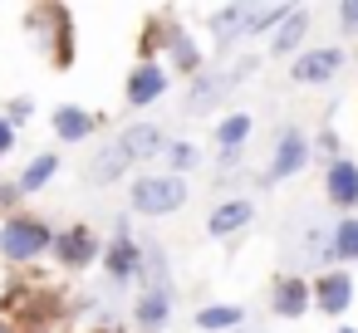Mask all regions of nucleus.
<instances>
[{
	"instance_id": "1a4fd4ad",
	"label": "nucleus",
	"mask_w": 358,
	"mask_h": 333,
	"mask_svg": "<svg viewBox=\"0 0 358 333\" xmlns=\"http://www.w3.org/2000/svg\"><path fill=\"white\" fill-rule=\"evenodd\" d=\"M64 269H89L94 260H99V235L89 230V225H69V230H59L55 235V250H50Z\"/></svg>"
},
{
	"instance_id": "20e7f679",
	"label": "nucleus",
	"mask_w": 358,
	"mask_h": 333,
	"mask_svg": "<svg viewBox=\"0 0 358 333\" xmlns=\"http://www.w3.org/2000/svg\"><path fill=\"white\" fill-rule=\"evenodd\" d=\"M338 69H343V50H338V45H314V50H304V54L294 59L289 79H294L299 89H324V84L338 79Z\"/></svg>"
},
{
	"instance_id": "aec40b11",
	"label": "nucleus",
	"mask_w": 358,
	"mask_h": 333,
	"mask_svg": "<svg viewBox=\"0 0 358 333\" xmlns=\"http://www.w3.org/2000/svg\"><path fill=\"white\" fill-rule=\"evenodd\" d=\"M55 172H59V152H40V157L15 177V191H20V196H35V191H45V186L55 182Z\"/></svg>"
},
{
	"instance_id": "6ab92c4d",
	"label": "nucleus",
	"mask_w": 358,
	"mask_h": 333,
	"mask_svg": "<svg viewBox=\"0 0 358 333\" xmlns=\"http://www.w3.org/2000/svg\"><path fill=\"white\" fill-rule=\"evenodd\" d=\"M245 10H250V6L231 0V6H221V10L211 15V35H216V45H221V50L241 45V35H245Z\"/></svg>"
},
{
	"instance_id": "7c9ffc66",
	"label": "nucleus",
	"mask_w": 358,
	"mask_h": 333,
	"mask_svg": "<svg viewBox=\"0 0 358 333\" xmlns=\"http://www.w3.org/2000/svg\"><path fill=\"white\" fill-rule=\"evenodd\" d=\"M0 333H20V328H15V323H10V318H0Z\"/></svg>"
},
{
	"instance_id": "7ed1b4c3",
	"label": "nucleus",
	"mask_w": 358,
	"mask_h": 333,
	"mask_svg": "<svg viewBox=\"0 0 358 333\" xmlns=\"http://www.w3.org/2000/svg\"><path fill=\"white\" fill-rule=\"evenodd\" d=\"M30 25L45 30V35H35V40L50 45V59H55V64H69V59H74V25H69V10H64V6H40V10H30Z\"/></svg>"
},
{
	"instance_id": "f3484780",
	"label": "nucleus",
	"mask_w": 358,
	"mask_h": 333,
	"mask_svg": "<svg viewBox=\"0 0 358 333\" xmlns=\"http://www.w3.org/2000/svg\"><path fill=\"white\" fill-rule=\"evenodd\" d=\"M304 40H309V10H289V20L270 35V54H304Z\"/></svg>"
},
{
	"instance_id": "f8f14e48",
	"label": "nucleus",
	"mask_w": 358,
	"mask_h": 333,
	"mask_svg": "<svg viewBox=\"0 0 358 333\" xmlns=\"http://www.w3.org/2000/svg\"><path fill=\"white\" fill-rule=\"evenodd\" d=\"M50 128H55V138H59V142L79 147V142H89V138H94L99 113H89V108H79V103H59V108L50 113Z\"/></svg>"
},
{
	"instance_id": "f257e3e1",
	"label": "nucleus",
	"mask_w": 358,
	"mask_h": 333,
	"mask_svg": "<svg viewBox=\"0 0 358 333\" xmlns=\"http://www.w3.org/2000/svg\"><path fill=\"white\" fill-rule=\"evenodd\" d=\"M50 250H55V230H50L40 216L15 211V216L0 221V255H6L10 265H30V260H40V255H50Z\"/></svg>"
},
{
	"instance_id": "393cba45",
	"label": "nucleus",
	"mask_w": 358,
	"mask_h": 333,
	"mask_svg": "<svg viewBox=\"0 0 358 333\" xmlns=\"http://www.w3.org/2000/svg\"><path fill=\"white\" fill-rule=\"evenodd\" d=\"M162 157H167V172H172V177H187L192 167H201V147H196V142H167Z\"/></svg>"
},
{
	"instance_id": "423d86ee",
	"label": "nucleus",
	"mask_w": 358,
	"mask_h": 333,
	"mask_svg": "<svg viewBox=\"0 0 358 333\" xmlns=\"http://www.w3.org/2000/svg\"><path fill=\"white\" fill-rule=\"evenodd\" d=\"M103 269H108L113 284H128V279L143 274V245L133 240V230H128L123 221H118V230H113V240H108V250H103Z\"/></svg>"
},
{
	"instance_id": "412c9836",
	"label": "nucleus",
	"mask_w": 358,
	"mask_h": 333,
	"mask_svg": "<svg viewBox=\"0 0 358 333\" xmlns=\"http://www.w3.org/2000/svg\"><path fill=\"white\" fill-rule=\"evenodd\" d=\"M241 323H245V309H236V304H206V309H196V328L201 333H231Z\"/></svg>"
},
{
	"instance_id": "c85d7f7f",
	"label": "nucleus",
	"mask_w": 358,
	"mask_h": 333,
	"mask_svg": "<svg viewBox=\"0 0 358 333\" xmlns=\"http://www.w3.org/2000/svg\"><path fill=\"white\" fill-rule=\"evenodd\" d=\"M20 201V191H15V182H0V211H10Z\"/></svg>"
},
{
	"instance_id": "9d476101",
	"label": "nucleus",
	"mask_w": 358,
	"mask_h": 333,
	"mask_svg": "<svg viewBox=\"0 0 358 333\" xmlns=\"http://www.w3.org/2000/svg\"><path fill=\"white\" fill-rule=\"evenodd\" d=\"M324 196H329L334 211L353 216V206H358V162H353V157H334V162H329V172H324Z\"/></svg>"
},
{
	"instance_id": "9b49d317",
	"label": "nucleus",
	"mask_w": 358,
	"mask_h": 333,
	"mask_svg": "<svg viewBox=\"0 0 358 333\" xmlns=\"http://www.w3.org/2000/svg\"><path fill=\"white\" fill-rule=\"evenodd\" d=\"M270 309H275L280 318H304V313L314 309L309 279H304V274H280V279L270 284Z\"/></svg>"
},
{
	"instance_id": "cd10ccee",
	"label": "nucleus",
	"mask_w": 358,
	"mask_h": 333,
	"mask_svg": "<svg viewBox=\"0 0 358 333\" xmlns=\"http://www.w3.org/2000/svg\"><path fill=\"white\" fill-rule=\"evenodd\" d=\"M10 152H15V128L6 123V113H0V162H6Z\"/></svg>"
},
{
	"instance_id": "6e6552de",
	"label": "nucleus",
	"mask_w": 358,
	"mask_h": 333,
	"mask_svg": "<svg viewBox=\"0 0 358 333\" xmlns=\"http://www.w3.org/2000/svg\"><path fill=\"white\" fill-rule=\"evenodd\" d=\"M309 294H314V309H319V313L343 318V313L353 309V274H348V269H324V274L309 284Z\"/></svg>"
},
{
	"instance_id": "0eeeda50",
	"label": "nucleus",
	"mask_w": 358,
	"mask_h": 333,
	"mask_svg": "<svg viewBox=\"0 0 358 333\" xmlns=\"http://www.w3.org/2000/svg\"><path fill=\"white\" fill-rule=\"evenodd\" d=\"M172 89V74L157 64V59H143L133 74H128V84H123V98H128V108H152L162 94Z\"/></svg>"
},
{
	"instance_id": "b1692460",
	"label": "nucleus",
	"mask_w": 358,
	"mask_h": 333,
	"mask_svg": "<svg viewBox=\"0 0 358 333\" xmlns=\"http://www.w3.org/2000/svg\"><path fill=\"white\" fill-rule=\"evenodd\" d=\"M334 260L338 265L358 260V216H338L334 221Z\"/></svg>"
},
{
	"instance_id": "2eb2a0df",
	"label": "nucleus",
	"mask_w": 358,
	"mask_h": 333,
	"mask_svg": "<svg viewBox=\"0 0 358 333\" xmlns=\"http://www.w3.org/2000/svg\"><path fill=\"white\" fill-rule=\"evenodd\" d=\"M157 45H167V54H172V64H177L182 74H192V79L201 74V50H196V45H192V35H187V30H177L172 20H162V25H157Z\"/></svg>"
},
{
	"instance_id": "2f4dec72",
	"label": "nucleus",
	"mask_w": 358,
	"mask_h": 333,
	"mask_svg": "<svg viewBox=\"0 0 358 333\" xmlns=\"http://www.w3.org/2000/svg\"><path fill=\"white\" fill-rule=\"evenodd\" d=\"M334 333H358V328H348V323H343V328H334Z\"/></svg>"
},
{
	"instance_id": "f03ea898",
	"label": "nucleus",
	"mask_w": 358,
	"mask_h": 333,
	"mask_svg": "<svg viewBox=\"0 0 358 333\" xmlns=\"http://www.w3.org/2000/svg\"><path fill=\"white\" fill-rule=\"evenodd\" d=\"M187 177H172V172H148V177H138L133 182V191H128V206L138 211V216H172V211H182L187 206Z\"/></svg>"
},
{
	"instance_id": "ddd939ff",
	"label": "nucleus",
	"mask_w": 358,
	"mask_h": 333,
	"mask_svg": "<svg viewBox=\"0 0 358 333\" xmlns=\"http://www.w3.org/2000/svg\"><path fill=\"white\" fill-rule=\"evenodd\" d=\"M250 221H255V206H250L245 196H226V201L206 216V235H211V240H231V235H241Z\"/></svg>"
},
{
	"instance_id": "5701e85b",
	"label": "nucleus",
	"mask_w": 358,
	"mask_h": 333,
	"mask_svg": "<svg viewBox=\"0 0 358 333\" xmlns=\"http://www.w3.org/2000/svg\"><path fill=\"white\" fill-rule=\"evenodd\" d=\"M289 10H294V6H250V10H245V35H241V40L265 35V30H280V25L289 20Z\"/></svg>"
},
{
	"instance_id": "4468645a",
	"label": "nucleus",
	"mask_w": 358,
	"mask_h": 333,
	"mask_svg": "<svg viewBox=\"0 0 358 333\" xmlns=\"http://www.w3.org/2000/svg\"><path fill=\"white\" fill-rule=\"evenodd\" d=\"M128 167H133V152L123 147V138H113V142H103V147L94 152V162H89V182H94V186H113Z\"/></svg>"
},
{
	"instance_id": "39448f33",
	"label": "nucleus",
	"mask_w": 358,
	"mask_h": 333,
	"mask_svg": "<svg viewBox=\"0 0 358 333\" xmlns=\"http://www.w3.org/2000/svg\"><path fill=\"white\" fill-rule=\"evenodd\" d=\"M314 162V142L299 133V128H285L275 152H270V167H265V182H289L294 172H304Z\"/></svg>"
},
{
	"instance_id": "c756f323",
	"label": "nucleus",
	"mask_w": 358,
	"mask_h": 333,
	"mask_svg": "<svg viewBox=\"0 0 358 333\" xmlns=\"http://www.w3.org/2000/svg\"><path fill=\"white\" fill-rule=\"evenodd\" d=\"M319 147H324V157L334 162V152H338V138H334V133H319Z\"/></svg>"
},
{
	"instance_id": "a878e982",
	"label": "nucleus",
	"mask_w": 358,
	"mask_h": 333,
	"mask_svg": "<svg viewBox=\"0 0 358 333\" xmlns=\"http://www.w3.org/2000/svg\"><path fill=\"white\" fill-rule=\"evenodd\" d=\"M0 113H6V123H10V128H20V123H30V113H35V98H10V103L0 108Z\"/></svg>"
},
{
	"instance_id": "bb28decb",
	"label": "nucleus",
	"mask_w": 358,
	"mask_h": 333,
	"mask_svg": "<svg viewBox=\"0 0 358 333\" xmlns=\"http://www.w3.org/2000/svg\"><path fill=\"white\" fill-rule=\"evenodd\" d=\"M338 25L343 35H358V0H338Z\"/></svg>"
},
{
	"instance_id": "dca6fc26",
	"label": "nucleus",
	"mask_w": 358,
	"mask_h": 333,
	"mask_svg": "<svg viewBox=\"0 0 358 333\" xmlns=\"http://www.w3.org/2000/svg\"><path fill=\"white\" fill-rule=\"evenodd\" d=\"M118 138H123V147L133 152V162H152V157L167 152V133H162L157 123H133V128H123Z\"/></svg>"
},
{
	"instance_id": "a211bd4d",
	"label": "nucleus",
	"mask_w": 358,
	"mask_h": 333,
	"mask_svg": "<svg viewBox=\"0 0 358 333\" xmlns=\"http://www.w3.org/2000/svg\"><path fill=\"white\" fill-rule=\"evenodd\" d=\"M133 318H138V328H148V333H152V328H167V323H172V289H143Z\"/></svg>"
},
{
	"instance_id": "4be33fe9",
	"label": "nucleus",
	"mask_w": 358,
	"mask_h": 333,
	"mask_svg": "<svg viewBox=\"0 0 358 333\" xmlns=\"http://www.w3.org/2000/svg\"><path fill=\"white\" fill-rule=\"evenodd\" d=\"M250 128H255L250 113H226V118L216 123V147H221V152H241L245 138H250Z\"/></svg>"
}]
</instances>
